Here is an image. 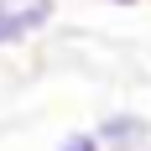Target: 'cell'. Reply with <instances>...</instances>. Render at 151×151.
Instances as JSON below:
<instances>
[{
  "label": "cell",
  "mask_w": 151,
  "mask_h": 151,
  "mask_svg": "<svg viewBox=\"0 0 151 151\" xmlns=\"http://www.w3.org/2000/svg\"><path fill=\"white\" fill-rule=\"evenodd\" d=\"M58 21V0H0V52L37 42Z\"/></svg>",
  "instance_id": "cell-1"
},
{
  "label": "cell",
  "mask_w": 151,
  "mask_h": 151,
  "mask_svg": "<svg viewBox=\"0 0 151 151\" xmlns=\"http://www.w3.org/2000/svg\"><path fill=\"white\" fill-rule=\"evenodd\" d=\"M89 136L99 141V151H151V115L146 109H130V104L104 109Z\"/></svg>",
  "instance_id": "cell-2"
},
{
  "label": "cell",
  "mask_w": 151,
  "mask_h": 151,
  "mask_svg": "<svg viewBox=\"0 0 151 151\" xmlns=\"http://www.w3.org/2000/svg\"><path fill=\"white\" fill-rule=\"evenodd\" d=\"M52 151H99V141H94L89 130H63Z\"/></svg>",
  "instance_id": "cell-3"
},
{
  "label": "cell",
  "mask_w": 151,
  "mask_h": 151,
  "mask_svg": "<svg viewBox=\"0 0 151 151\" xmlns=\"http://www.w3.org/2000/svg\"><path fill=\"white\" fill-rule=\"evenodd\" d=\"M104 5H115V11H136L141 0H104Z\"/></svg>",
  "instance_id": "cell-4"
}]
</instances>
